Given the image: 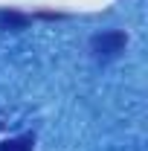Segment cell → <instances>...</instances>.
Segmentation results:
<instances>
[{
    "label": "cell",
    "instance_id": "obj_1",
    "mask_svg": "<svg viewBox=\"0 0 148 151\" xmlns=\"http://www.w3.org/2000/svg\"><path fill=\"white\" fill-rule=\"evenodd\" d=\"M125 47H128V35L122 29H105L90 38V55L96 61H111L119 52H125Z\"/></svg>",
    "mask_w": 148,
    "mask_h": 151
},
{
    "label": "cell",
    "instance_id": "obj_3",
    "mask_svg": "<svg viewBox=\"0 0 148 151\" xmlns=\"http://www.w3.org/2000/svg\"><path fill=\"white\" fill-rule=\"evenodd\" d=\"M32 148H35V137L32 134H20V137H12V139L0 142V151H32Z\"/></svg>",
    "mask_w": 148,
    "mask_h": 151
},
{
    "label": "cell",
    "instance_id": "obj_2",
    "mask_svg": "<svg viewBox=\"0 0 148 151\" xmlns=\"http://www.w3.org/2000/svg\"><path fill=\"white\" fill-rule=\"evenodd\" d=\"M32 23L29 15L15 12V9H0V29H26Z\"/></svg>",
    "mask_w": 148,
    "mask_h": 151
}]
</instances>
